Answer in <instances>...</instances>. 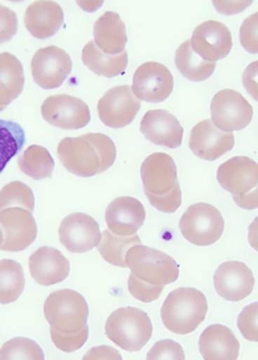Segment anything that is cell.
I'll return each instance as SVG.
<instances>
[{"mask_svg": "<svg viewBox=\"0 0 258 360\" xmlns=\"http://www.w3.org/2000/svg\"><path fill=\"white\" fill-rule=\"evenodd\" d=\"M43 314L50 324L52 342L65 353L82 348L89 335V307L85 298L71 289L58 290L48 296Z\"/></svg>", "mask_w": 258, "mask_h": 360, "instance_id": "cell-1", "label": "cell"}, {"mask_svg": "<svg viewBox=\"0 0 258 360\" xmlns=\"http://www.w3.org/2000/svg\"><path fill=\"white\" fill-rule=\"evenodd\" d=\"M131 269L128 290L140 302H154L161 297L165 286L179 278V265L165 252L143 245L131 250L128 260Z\"/></svg>", "mask_w": 258, "mask_h": 360, "instance_id": "cell-2", "label": "cell"}, {"mask_svg": "<svg viewBox=\"0 0 258 360\" xmlns=\"http://www.w3.org/2000/svg\"><path fill=\"white\" fill-rule=\"evenodd\" d=\"M57 155L69 172L76 176L91 177L113 166L117 150L109 136L89 133L61 140L57 147Z\"/></svg>", "mask_w": 258, "mask_h": 360, "instance_id": "cell-3", "label": "cell"}, {"mask_svg": "<svg viewBox=\"0 0 258 360\" xmlns=\"http://www.w3.org/2000/svg\"><path fill=\"white\" fill-rule=\"evenodd\" d=\"M144 191L151 205L165 214H174L182 203L177 166L170 155L155 153L141 167Z\"/></svg>", "mask_w": 258, "mask_h": 360, "instance_id": "cell-4", "label": "cell"}, {"mask_svg": "<svg viewBox=\"0 0 258 360\" xmlns=\"http://www.w3.org/2000/svg\"><path fill=\"white\" fill-rule=\"evenodd\" d=\"M207 298L194 288H178L168 294L161 307V319L168 330L177 335L194 333L205 321Z\"/></svg>", "mask_w": 258, "mask_h": 360, "instance_id": "cell-5", "label": "cell"}, {"mask_svg": "<svg viewBox=\"0 0 258 360\" xmlns=\"http://www.w3.org/2000/svg\"><path fill=\"white\" fill-rule=\"evenodd\" d=\"M106 335L116 346L128 352H137L152 338L153 327L145 311L137 307H121L111 314Z\"/></svg>", "mask_w": 258, "mask_h": 360, "instance_id": "cell-6", "label": "cell"}, {"mask_svg": "<svg viewBox=\"0 0 258 360\" xmlns=\"http://www.w3.org/2000/svg\"><path fill=\"white\" fill-rule=\"evenodd\" d=\"M220 186L233 195L239 206L246 210L257 208L258 165L247 157H235L218 169Z\"/></svg>", "mask_w": 258, "mask_h": 360, "instance_id": "cell-7", "label": "cell"}, {"mask_svg": "<svg viewBox=\"0 0 258 360\" xmlns=\"http://www.w3.org/2000/svg\"><path fill=\"white\" fill-rule=\"evenodd\" d=\"M183 236L198 247H208L219 240L224 231V219L219 210L208 203L190 206L180 219Z\"/></svg>", "mask_w": 258, "mask_h": 360, "instance_id": "cell-8", "label": "cell"}, {"mask_svg": "<svg viewBox=\"0 0 258 360\" xmlns=\"http://www.w3.org/2000/svg\"><path fill=\"white\" fill-rule=\"evenodd\" d=\"M212 122L222 131H240L250 124L253 108L250 103L233 89H223L214 96Z\"/></svg>", "mask_w": 258, "mask_h": 360, "instance_id": "cell-9", "label": "cell"}, {"mask_svg": "<svg viewBox=\"0 0 258 360\" xmlns=\"http://www.w3.org/2000/svg\"><path fill=\"white\" fill-rule=\"evenodd\" d=\"M0 231L2 234L1 251L21 252L36 240V219L32 212L24 208H6L0 212Z\"/></svg>", "mask_w": 258, "mask_h": 360, "instance_id": "cell-10", "label": "cell"}, {"mask_svg": "<svg viewBox=\"0 0 258 360\" xmlns=\"http://www.w3.org/2000/svg\"><path fill=\"white\" fill-rule=\"evenodd\" d=\"M41 111L46 122L59 129H82L91 120L86 103L69 94L49 96L41 104Z\"/></svg>", "mask_w": 258, "mask_h": 360, "instance_id": "cell-11", "label": "cell"}, {"mask_svg": "<svg viewBox=\"0 0 258 360\" xmlns=\"http://www.w3.org/2000/svg\"><path fill=\"white\" fill-rule=\"evenodd\" d=\"M141 100L129 85H119L106 92L97 104L98 116L106 126L121 129L130 124L141 109Z\"/></svg>", "mask_w": 258, "mask_h": 360, "instance_id": "cell-12", "label": "cell"}, {"mask_svg": "<svg viewBox=\"0 0 258 360\" xmlns=\"http://www.w3.org/2000/svg\"><path fill=\"white\" fill-rule=\"evenodd\" d=\"M73 63L71 56L56 46L37 50L32 59L34 80L43 89H54L62 85L71 74Z\"/></svg>", "mask_w": 258, "mask_h": 360, "instance_id": "cell-13", "label": "cell"}, {"mask_svg": "<svg viewBox=\"0 0 258 360\" xmlns=\"http://www.w3.org/2000/svg\"><path fill=\"white\" fill-rule=\"evenodd\" d=\"M133 81V94L139 100L149 103L163 102L174 89L172 72L165 65L155 61L140 65Z\"/></svg>", "mask_w": 258, "mask_h": 360, "instance_id": "cell-14", "label": "cell"}, {"mask_svg": "<svg viewBox=\"0 0 258 360\" xmlns=\"http://www.w3.org/2000/svg\"><path fill=\"white\" fill-rule=\"evenodd\" d=\"M100 239V225L86 214H72L63 219L59 227V240L69 252L83 254L91 251Z\"/></svg>", "mask_w": 258, "mask_h": 360, "instance_id": "cell-15", "label": "cell"}, {"mask_svg": "<svg viewBox=\"0 0 258 360\" xmlns=\"http://www.w3.org/2000/svg\"><path fill=\"white\" fill-rule=\"evenodd\" d=\"M235 146L233 131H225L214 124L212 120L198 122L190 134L189 147L192 153L207 161H215Z\"/></svg>", "mask_w": 258, "mask_h": 360, "instance_id": "cell-16", "label": "cell"}, {"mask_svg": "<svg viewBox=\"0 0 258 360\" xmlns=\"http://www.w3.org/2000/svg\"><path fill=\"white\" fill-rule=\"evenodd\" d=\"M189 43L203 59L216 63L229 54L233 48V37L225 24L209 20L194 30Z\"/></svg>", "mask_w": 258, "mask_h": 360, "instance_id": "cell-17", "label": "cell"}, {"mask_svg": "<svg viewBox=\"0 0 258 360\" xmlns=\"http://www.w3.org/2000/svg\"><path fill=\"white\" fill-rule=\"evenodd\" d=\"M214 285L218 295L229 302H240L254 288L255 278L246 264L238 261L223 263L216 270Z\"/></svg>", "mask_w": 258, "mask_h": 360, "instance_id": "cell-18", "label": "cell"}, {"mask_svg": "<svg viewBox=\"0 0 258 360\" xmlns=\"http://www.w3.org/2000/svg\"><path fill=\"white\" fill-rule=\"evenodd\" d=\"M146 139L158 146L177 148L182 144L183 129L176 116L166 110H149L141 122Z\"/></svg>", "mask_w": 258, "mask_h": 360, "instance_id": "cell-19", "label": "cell"}, {"mask_svg": "<svg viewBox=\"0 0 258 360\" xmlns=\"http://www.w3.org/2000/svg\"><path fill=\"white\" fill-rule=\"evenodd\" d=\"M29 271L41 286H52L67 280L69 274V260L62 252L51 247H41L30 255Z\"/></svg>", "mask_w": 258, "mask_h": 360, "instance_id": "cell-20", "label": "cell"}, {"mask_svg": "<svg viewBox=\"0 0 258 360\" xmlns=\"http://www.w3.org/2000/svg\"><path fill=\"white\" fill-rule=\"evenodd\" d=\"M145 219V207L133 197L116 198L107 207V225L110 231L117 235L129 236L137 233Z\"/></svg>", "mask_w": 258, "mask_h": 360, "instance_id": "cell-21", "label": "cell"}, {"mask_svg": "<svg viewBox=\"0 0 258 360\" xmlns=\"http://www.w3.org/2000/svg\"><path fill=\"white\" fill-rule=\"evenodd\" d=\"M63 11L55 1L43 0L28 6L24 23L32 36L39 39H49L62 27Z\"/></svg>", "mask_w": 258, "mask_h": 360, "instance_id": "cell-22", "label": "cell"}, {"mask_svg": "<svg viewBox=\"0 0 258 360\" xmlns=\"http://www.w3.org/2000/svg\"><path fill=\"white\" fill-rule=\"evenodd\" d=\"M198 346L205 360H236L239 357L240 342L233 331L223 325H211L205 329Z\"/></svg>", "mask_w": 258, "mask_h": 360, "instance_id": "cell-23", "label": "cell"}, {"mask_svg": "<svg viewBox=\"0 0 258 360\" xmlns=\"http://www.w3.org/2000/svg\"><path fill=\"white\" fill-rule=\"evenodd\" d=\"M93 36L94 43L104 53L119 54L125 50V24L117 13L109 11L96 20Z\"/></svg>", "mask_w": 258, "mask_h": 360, "instance_id": "cell-24", "label": "cell"}, {"mask_svg": "<svg viewBox=\"0 0 258 360\" xmlns=\"http://www.w3.org/2000/svg\"><path fill=\"white\" fill-rule=\"evenodd\" d=\"M82 60L96 75L111 78L124 74L128 67V54L126 50L119 54L104 53L91 41L83 48Z\"/></svg>", "mask_w": 258, "mask_h": 360, "instance_id": "cell-25", "label": "cell"}, {"mask_svg": "<svg viewBox=\"0 0 258 360\" xmlns=\"http://www.w3.org/2000/svg\"><path fill=\"white\" fill-rule=\"evenodd\" d=\"M23 65L15 55L0 53V106L6 107L23 91Z\"/></svg>", "mask_w": 258, "mask_h": 360, "instance_id": "cell-26", "label": "cell"}, {"mask_svg": "<svg viewBox=\"0 0 258 360\" xmlns=\"http://www.w3.org/2000/svg\"><path fill=\"white\" fill-rule=\"evenodd\" d=\"M139 245H142V241L137 233L122 236L107 229L100 234L96 248L107 262L114 266L128 269L129 254L133 248Z\"/></svg>", "mask_w": 258, "mask_h": 360, "instance_id": "cell-27", "label": "cell"}, {"mask_svg": "<svg viewBox=\"0 0 258 360\" xmlns=\"http://www.w3.org/2000/svg\"><path fill=\"white\" fill-rule=\"evenodd\" d=\"M175 61L181 74L190 81L207 80L216 68L215 61L205 60L192 49L189 39L178 48Z\"/></svg>", "mask_w": 258, "mask_h": 360, "instance_id": "cell-28", "label": "cell"}, {"mask_svg": "<svg viewBox=\"0 0 258 360\" xmlns=\"http://www.w3.org/2000/svg\"><path fill=\"white\" fill-rule=\"evenodd\" d=\"M18 166L21 172L30 179L41 180L52 176L55 162L47 148L30 145L19 155Z\"/></svg>", "mask_w": 258, "mask_h": 360, "instance_id": "cell-29", "label": "cell"}, {"mask_svg": "<svg viewBox=\"0 0 258 360\" xmlns=\"http://www.w3.org/2000/svg\"><path fill=\"white\" fill-rule=\"evenodd\" d=\"M24 287L25 276L22 265L10 259L0 260V304L16 302Z\"/></svg>", "mask_w": 258, "mask_h": 360, "instance_id": "cell-30", "label": "cell"}, {"mask_svg": "<svg viewBox=\"0 0 258 360\" xmlns=\"http://www.w3.org/2000/svg\"><path fill=\"white\" fill-rule=\"evenodd\" d=\"M25 131L17 122L0 120V174L25 144Z\"/></svg>", "mask_w": 258, "mask_h": 360, "instance_id": "cell-31", "label": "cell"}, {"mask_svg": "<svg viewBox=\"0 0 258 360\" xmlns=\"http://www.w3.org/2000/svg\"><path fill=\"white\" fill-rule=\"evenodd\" d=\"M8 207H21L32 212L34 210V195L27 184L13 181L0 191V212Z\"/></svg>", "mask_w": 258, "mask_h": 360, "instance_id": "cell-32", "label": "cell"}, {"mask_svg": "<svg viewBox=\"0 0 258 360\" xmlns=\"http://www.w3.org/2000/svg\"><path fill=\"white\" fill-rule=\"evenodd\" d=\"M43 350L32 340L15 338L4 344L0 349V360H43Z\"/></svg>", "mask_w": 258, "mask_h": 360, "instance_id": "cell-33", "label": "cell"}, {"mask_svg": "<svg viewBox=\"0 0 258 360\" xmlns=\"http://www.w3.org/2000/svg\"><path fill=\"white\" fill-rule=\"evenodd\" d=\"M147 359L150 360H184L185 353L178 342L163 340L156 342L149 351Z\"/></svg>", "mask_w": 258, "mask_h": 360, "instance_id": "cell-34", "label": "cell"}, {"mask_svg": "<svg viewBox=\"0 0 258 360\" xmlns=\"http://www.w3.org/2000/svg\"><path fill=\"white\" fill-rule=\"evenodd\" d=\"M257 309V302L245 307L238 321L240 333L249 341L258 342Z\"/></svg>", "mask_w": 258, "mask_h": 360, "instance_id": "cell-35", "label": "cell"}, {"mask_svg": "<svg viewBox=\"0 0 258 360\" xmlns=\"http://www.w3.org/2000/svg\"><path fill=\"white\" fill-rule=\"evenodd\" d=\"M18 19L16 13L0 4V44L10 41L17 34Z\"/></svg>", "mask_w": 258, "mask_h": 360, "instance_id": "cell-36", "label": "cell"}, {"mask_svg": "<svg viewBox=\"0 0 258 360\" xmlns=\"http://www.w3.org/2000/svg\"><path fill=\"white\" fill-rule=\"evenodd\" d=\"M257 13L253 14L250 18L246 19L240 27V41L247 51L251 53H257Z\"/></svg>", "mask_w": 258, "mask_h": 360, "instance_id": "cell-37", "label": "cell"}, {"mask_svg": "<svg viewBox=\"0 0 258 360\" xmlns=\"http://www.w3.org/2000/svg\"><path fill=\"white\" fill-rule=\"evenodd\" d=\"M1 243H2V234H1V231H0V247H1Z\"/></svg>", "mask_w": 258, "mask_h": 360, "instance_id": "cell-38", "label": "cell"}, {"mask_svg": "<svg viewBox=\"0 0 258 360\" xmlns=\"http://www.w3.org/2000/svg\"><path fill=\"white\" fill-rule=\"evenodd\" d=\"M4 108H6V107L0 106V111H2V110H4Z\"/></svg>", "mask_w": 258, "mask_h": 360, "instance_id": "cell-39", "label": "cell"}]
</instances>
